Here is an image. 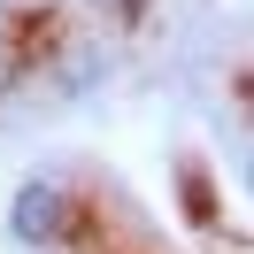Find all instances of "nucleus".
Here are the masks:
<instances>
[{"instance_id":"nucleus-1","label":"nucleus","mask_w":254,"mask_h":254,"mask_svg":"<svg viewBox=\"0 0 254 254\" xmlns=\"http://www.w3.org/2000/svg\"><path fill=\"white\" fill-rule=\"evenodd\" d=\"M8 239L16 247H62L69 239V192L54 177H23L8 192Z\"/></svg>"},{"instance_id":"nucleus-2","label":"nucleus","mask_w":254,"mask_h":254,"mask_svg":"<svg viewBox=\"0 0 254 254\" xmlns=\"http://www.w3.org/2000/svg\"><path fill=\"white\" fill-rule=\"evenodd\" d=\"M100 77H108V54H93V47H77L62 62V93H100Z\"/></svg>"},{"instance_id":"nucleus-3","label":"nucleus","mask_w":254,"mask_h":254,"mask_svg":"<svg viewBox=\"0 0 254 254\" xmlns=\"http://www.w3.org/2000/svg\"><path fill=\"white\" fill-rule=\"evenodd\" d=\"M8 85H16V62H8V54H0V100H8Z\"/></svg>"}]
</instances>
